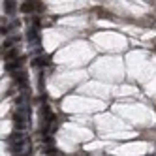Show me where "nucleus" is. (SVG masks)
I'll return each instance as SVG.
<instances>
[{
	"instance_id": "obj_1",
	"label": "nucleus",
	"mask_w": 156,
	"mask_h": 156,
	"mask_svg": "<svg viewBox=\"0 0 156 156\" xmlns=\"http://www.w3.org/2000/svg\"><path fill=\"white\" fill-rule=\"evenodd\" d=\"M23 66V58H15V60H9L6 62V72H15Z\"/></svg>"
},
{
	"instance_id": "obj_2",
	"label": "nucleus",
	"mask_w": 156,
	"mask_h": 156,
	"mask_svg": "<svg viewBox=\"0 0 156 156\" xmlns=\"http://www.w3.org/2000/svg\"><path fill=\"white\" fill-rule=\"evenodd\" d=\"M4 9H6V13H8V15H13V13H15V9H17L15 0H4Z\"/></svg>"
},
{
	"instance_id": "obj_3",
	"label": "nucleus",
	"mask_w": 156,
	"mask_h": 156,
	"mask_svg": "<svg viewBox=\"0 0 156 156\" xmlns=\"http://www.w3.org/2000/svg\"><path fill=\"white\" fill-rule=\"evenodd\" d=\"M17 55H19V53H17V49H9V51H8V53L4 55V60H8V62H9L12 58H15Z\"/></svg>"
},
{
	"instance_id": "obj_4",
	"label": "nucleus",
	"mask_w": 156,
	"mask_h": 156,
	"mask_svg": "<svg viewBox=\"0 0 156 156\" xmlns=\"http://www.w3.org/2000/svg\"><path fill=\"white\" fill-rule=\"evenodd\" d=\"M32 9H34V6H32L30 2H27V4L21 6V12H32Z\"/></svg>"
}]
</instances>
